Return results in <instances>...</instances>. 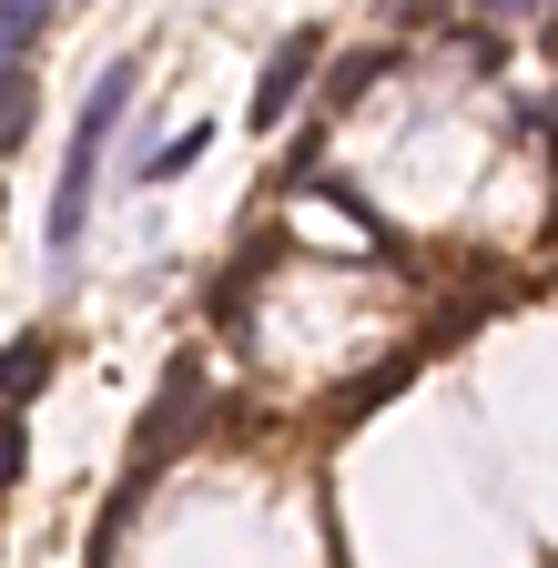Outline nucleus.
Masks as SVG:
<instances>
[{
	"label": "nucleus",
	"instance_id": "nucleus-9",
	"mask_svg": "<svg viewBox=\"0 0 558 568\" xmlns=\"http://www.w3.org/2000/svg\"><path fill=\"white\" fill-rule=\"evenodd\" d=\"M376 71H386V51H356V61H345V71H335V102H356V92L376 82Z\"/></svg>",
	"mask_w": 558,
	"mask_h": 568
},
{
	"label": "nucleus",
	"instance_id": "nucleus-5",
	"mask_svg": "<svg viewBox=\"0 0 558 568\" xmlns=\"http://www.w3.org/2000/svg\"><path fill=\"white\" fill-rule=\"evenodd\" d=\"M203 153H214V122H183L173 142H153V153L132 163V183H173V173H193Z\"/></svg>",
	"mask_w": 558,
	"mask_h": 568
},
{
	"label": "nucleus",
	"instance_id": "nucleus-7",
	"mask_svg": "<svg viewBox=\"0 0 558 568\" xmlns=\"http://www.w3.org/2000/svg\"><path fill=\"white\" fill-rule=\"evenodd\" d=\"M61 21V0H0V61H31V41Z\"/></svg>",
	"mask_w": 558,
	"mask_h": 568
},
{
	"label": "nucleus",
	"instance_id": "nucleus-8",
	"mask_svg": "<svg viewBox=\"0 0 558 568\" xmlns=\"http://www.w3.org/2000/svg\"><path fill=\"white\" fill-rule=\"evenodd\" d=\"M11 487H21V406L0 396V497H11Z\"/></svg>",
	"mask_w": 558,
	"mask_h": 568
},
{
	"label": "nucleus",
	"instance_id": "nucleus-10",
	"mask_svg": "<svg viewBox=\"0 0 558 568\" xmlns=\"http://www.w3.org/2000/svg\"><path fill=\"white\" fill-rule=\"evenodd\" d=\"M487 11H498V21H538V11H548V0H487Z\"/></svg>",
	"mask_w": 558,
	"mask_h": 568
},
{
	"label": "nucleus",
	"instance_id": "nucleus-11",
	"mask_svg": "<svg viewBox=\"0 0 558 568\" xmlns=\"http://www.w3.org/2000/svg\"><path fill=\"white\" fill-rule=\"evenodd\" d=\"M386 11H416V0H386Z\"/></svg>",
	"mask_w": 558,
	"mask_h": 568
},
{
	"label": "nucleus",
	"instance_id": "nucleus-1",
	"mask_svg": "<svg viewBox=\"0 0 558 568\" xmlns=\"http://www.w3.org/2000/svg\"><path fill=\"white\" fill-rule=\"evenodd\" d=\"M132 92H143V61H112L102 82L82 92L72 153H61V193H51V254H72V244H82V224H92V183H102V153H112V132H122Z\"/></svg>",
	"mask_w": 558,
	"mask_h": 568
},
{
	"label": "nucleus",
	"instance_id": "nucleus-6",
	"mask_svg": "<svg viewBox=\"0 0 558 568\" xmlns=\"http://www.w3.org/2000/svg\"><path fill=\"white\" fill-rule=\"evenodd\" d=\"M41 376H51V335L0 345V396H11V406H31V396H41Z\"/></svg>",
	"mask_w": 558,
	"mask_h": 568
},
{
	"label": "nucleus",
	"instance_id": "nucleus-4",
	"mask_svg": "<svg viewBox=\"0 0 558 568\" xmlns=\"http://www.w3.org/2000/svg\"><path fill=\"white\" fill-rule=\"evenodd\" d=\"M41 122V82L31 61H0V153H21V132Z\"/></svg>",
	"mask_w": 558,
	"mask_h": 568
},
{
	"label": "nucleus",
	"instance_id": "nucleus-3",
	"mask_svg": "<svg viewBox=\"0 0 558 568\" xmlns=\"http://www.w3.org/2000/svg\"><path fill=\"white\" fill-rule=\"evenodd\" d=\"M193 416H203V376H193V366H173V376H163V396H153V416H143V437H132V487L163 467V447H173V437H193ZM132 487H122V497H132Z\"/></svg>",
	"mask_w": 558,
	"mask_h": 568
},
{
	"label": "nucleus",
	"instance_id": "nucleus-12",
	"mask_svg": "<svg viewBox=\"0 0 558 568\" xmlns=\"http://www.w3.org/2000/svg\"><path fill=\"white\" fill-rule=\"evenodd\" d=\"M548 51H558V21H548Z\"/></svg>",
	"mask_w": 558,
	"mask_h": 568
},
{
	"label": "nucleus",
	"instance_id": "nucleus-2",
	"mask_svg": "<svg viewBox=\"0 0 558 568\" xmlns=\"http://www.w3.org/2000/svg\"><path fill=\"white\" fill-rule=\"evenodd\" d=\"M315 61H325V31L295 21L285 41H274L264 82H254V132H285V122H295V102H305V82H315Z\"/></svg>",
	"mask_w": 558,
	"mask_h": 568
}]
</instances>
